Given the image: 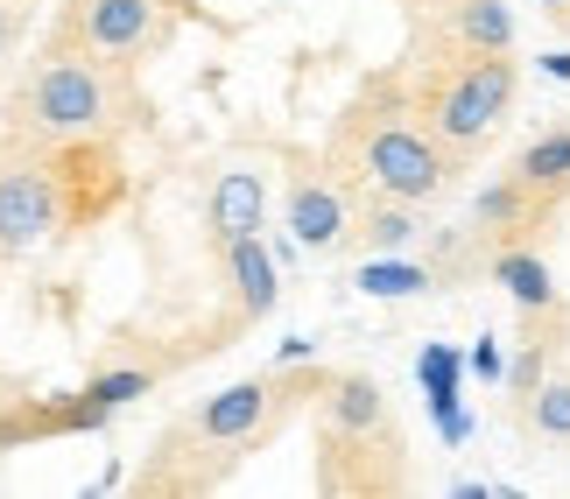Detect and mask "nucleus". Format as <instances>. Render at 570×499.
Instances as JSON below:
<instances>
[{"mask_svg": "<svg viewBox=\"0 0 570 499\" xmlns=\"http://www.w3.org/2000/svg\"><path fill=\"white\" fill-rule=\"evenodd\" d=\"M332 373H296V366H275V373L233 380L218 387L212 401H197L184 422L163 429L156 458L141 465V492H212L233 479V465H247L261 443L282 437V422L296 416L311 395H324Z\"/></svg>", "mask_w": 570, "mask_h": 499, "instance_id": "nucleus-1", "label": "nucleus"}, {"mask_svg": "<svg viewBox=\"0 0 570 499\" xmlns=\"http://www.w3.org/2000/svg\"><path fill=\"white\" fill-rule=\"evenodd\" d=\"M332 162H338L332 177L345 190H387V198H409V204H430L458 177V156L430 134L415 84L402 71L366 78V92L338 113Z\"/></svg>", "mask_w": 570, "mask_h": 499, "instance_id": "nucleus-2", "label": "nucleus"}, {"mask_svg": "<svg viewBox=\"0 0 570 499\" xmlns=\"http://www.w3.org/2000/svg\"><path fill=\"white\" fill-rule=\"evenodd\" d=\"M120 63H106L78 42H50V57L36 63L29 78L14 84L8 99V127L29 134L36 148H57V141H106V127L135 120L114 84Z\"/></svg>", "mask_w": 570, "mask_h": 499, "instance_id": "nucleus-3", "label": "nucleus"}, {"mask_svg": "<svg viewBox=\"0 0 570 499\" xmlns=\"http://www.w3.org/2000/svg\"><path fill=\"white\" fill-rule=\"evenodd\" d=\"M514 92H521V71H514V50H493V57H436L423 84H415V106H423L430 134L451 148L458 162L472 148L493 141V127L514 113Z\"/></svg>", "mask_w": 570, "mask_h": 499, "instance_id": "nucleus-4", "label": "nucleus"}, {"mask_svg": "<svg viewBox=\"0 0 570 499\" xmlns=\"http://www.w3.org/2000/svg\"><path fill=\"white\" fill-rule=\"evenodd\" d=\"M169 8H177V0H71L57 42H78V50H92V57L127 71V63L156 57L169 42V29H177Z\"/></svg>", "mask_w": 570, "mask_h": 499, "instance_id": "nucleus-5", "label": "nucleus"}, {"mask_svg": "<svg viewBox=\"0 0 570 499\" xmlns=\"http://www.w3.org/2000/svg\"><path fill=\"white\" fill-rule=\"evenodd\" d=\"M57 226H71V190H63L57 148L0 169V260H21L29 247L50 240Z\"/></svg>", "mask_w": 570, "mask_h": 499, "instance_id": "nucleus-6", "label": "nucleus"}, {"mask_svg": "<svg viewBox=\"0 0 570 499\" xmlns=\"http://www.w3.org/2000/svg\"><path fill=\"white\" fill-rule=\"evenodd\" d=\"M282 226L296 232V247L332 253V247L353 240V190H345L338 177H296L289 211H282Z\"/></svg>", "mask_w": 570, "mask_h": 499, "instance_id": "nucleus-7", "label": "nucleus"}, {"mask_svg": "<svg viewBox=\"0 0 570 499\" xmlns=\"http://www.w3.org/2000/svg\"><path fill=\"white\" fill-rule=\"evenodd\" d=\"M436 50L444 57L514 50V8L508 0H436Z\"/></svg>", "mask_w": 570, "mask_h": 499, "instance_id": "nucleus-8", "label": "nucleus"}, {"mask_svg": "<svg viewBox=\"0 0 570 499\" xmlns=\"http://www.w3.org/2000/svg\"><path fill=\"white\" fill-rule=\"evenodd\" d=\"M317 408H324V429H338V437H394V416L374 373H332Z\"/></svg>", "mask_w": 570, "mask_h": 499, "instance_id": "nucleus-9", "label": "nucleus"}, {"mask_svg": "<svg viewBox=\"0 0 570 499\" xmlns=\"http://www.w3.org/2000/svg\"><path fill=\"white\" fill-rule=\"evenodd\" d=\"M423 240V204L387 198V190H353V247L366 253H409Z\"/></svg>", "mask_w": 570, "mask_h": 499, "instance_id": "nucleus-10", "label": "nucleus"}, {"mask_svg": "<svg viewBox=\"0 0 570 499\" xmlns=\"http://www.w3.org/2000/svg\"><path fill=\"white\" fill-rule=\"evenodd\" d=\"M487 275L508 289L521 310H557L563 289H557V275H550V260L535 253V240H514V247H493L487 253Z\"/></svg>", "mask_w": 570, "mask_h": 499, "instance_id": "nucleus-11", "label": "nucleus"}, {"mask_svg": "<svg viewBox=\"0 0 570 499\" xmlns=\"http://www.w3.org/2000/svg\"><path fill=\"white\" fill-rule=\"evenodd\" d=\"M261 211H268V198H261V169H226L212 190V240H247V232H261Z\"/></svg>", "mask_w": 570, "mask_h": 499, "instance_id": "nucleus-12", "label": "nucleus"}, {"mask_svg": "<svg viewBox=\"0 0 570 499\" xmlns=\"http://www.w3.org/2000/svg\"><path fill=\"white\" fill-rule=\"evenodd\" d=\"M218 253H226V275H233V302L261 323V317L275 310V260H268V247H261V232H247V240H226Z\"/></svg>", "mask_w": 570, "mask_h": 499, "instance_id": "nucleus-13", "label": "nucleus"}, {"mask_svg": "<svg viewBox=\"0 0 570 499\" xmlns=\"http://www.w3.org/2000/svg\"><path fill=\"white\" fill-rule=\"evenodd\" d=\"M514 177L529 183L542 204H563V198H570V120L521 148V156H514Z\"/></svg>", "mask_w": 570, "mask_h": 499, "instance_id": "nucleus-14", "label": "nucleus"}, {"mask_svg": "<svg viewBox=\"0 0 570 499\" xmlns=\"http://www.w3.org/2000/svg\"><path fill=\"white\" fill-rule=\"evenodd\" d=\"M430 281H436V268H430V260L366 253V260H360V275H353V289H360V296H381V302H394V296H423Z\"/></svg>", "mask_w": 570, "mask_h": 499, "instance_id": "nucleus-15", "label": "nucleus"}, {"mask_svg": "<svg viewBox=\"0 0 570 499\" xmlns=\"http://www.w3.org/2000/svg\"><path fill=\"white\" fill-rule=\"evenodd\" d=\"M521 429H535L542 443H570V373H542L529 401H514Z\"/></svg>", "mask_w": 570, "mask_h": 499, "instance_id": "nucleus-16", "label": "nucleus"}, {"mask_svg": "<svg viewBox=\"0 0 570 499\" xmlns=\"http://www.w3.org/2000/svg\"><path fill=\"white\" fill-rule=\"evenodd\" d=\"M156 380H163V366H106V373H92L85 387H92L106 408H127V401L156 395Z\"/></svg>", "mask_w": 570, "mask_h": 499, "instance_id": "nucleus-17", "label": "nucleus"}, {"mask_svg": "<svg viewBox=\"0 0 570 499\" xmlns=\"http://www.w3.org/2000/svg\"><path fill=\"white\" fill-rule=\"evenodd\" d=\"M14 36H21V14L8 8V0H0V57H8V50H14Z\"/></svg>", "mask_w": 570, "mask_h": 499, "instance_id": "nucleus-18", "label": "nucleus"}, {"mask_svg": "<svg viewBox=\"0 0 570 499\" xmlns=\"http://www.w3.org/2000/svg\"><path fill=\"white\" fill-rule=\"evenodd\" d=\"M542 8H550V14H570V0H542Z\"/></svg>", "mask_w": 570, "mask_h": 499, "instance_id": "nucleus-19", "label": "nucleus"}]
</instances>
